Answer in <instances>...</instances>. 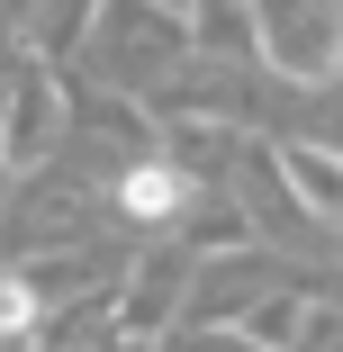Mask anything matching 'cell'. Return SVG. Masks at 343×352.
I'll return each instance as SVG.
<instances>
[{
  "mask_svg": "<svg viewBox=\"0 0 343 352\" xmlns=\"http://www.w3.org/2000/svg\"><path fill=\"white\" fill-rule=\"evenodd\" d=\"M100 54H118V73H154V63H172V54H181V10H163V0H109Z\"/></svg>",
  "mask_w": 343,
  "mask_h": 352,
  "instance_id": "cell-2",
  "label": "cell"
},
{
  "mask_svg": "<svg viewBox=\"0 0 343 352\" xmlns=\"http://www.w3.org/2000/svg\"><path fill=\"white\" fill-rule=\"evenodd\" d=\"M27 325H36V289H27V280H0V343L27 334Z\"/></svg>",
  "mask_w": 343,
  "mask_h": 352,
  "instance_id": "cell-6",
  "label": "cell"
},
{
  "mask_svg": "<svg viewBox=\"0 0 343 352\" xmlns=\"http://www.w3.org/2000/svg\"><path fill=\"white\" fill-rule=\"evenodd\" d=\"M0 109H10V118H0V154H10V163L45 154V145H54V126H63V91H54L45 73H19Z\"/></svg>",
  "mask_w": 343,
  "mask_h": 352,
  "instance_id": "cell-3",
  "label": "cell"
},
{
  "mask_svg": "<svg viewBox=\"0 0 343 352\" xmlns=\"http://www.w3.org/2000/svg\"><path fill=\"white\" fill-rule=\"evenodd\" d=\"M163 10H190V0H163Z\"/></svg>",
  "mask_w": 343,
  "mask_h": 352,
  "instance_id": "cell-8",
  "label": "cell"
},
{
  "mask_svg": "<svg viewBox=\"0 0 343 352\" xmlns=\"http://www.w3.org/2000/svg\"><path fill=\"white\" fill-rule=\"evenodd\" d=\"M280 172L298 190L307 217H343V154H316V145H280Z\"/></svg>",
  "mask_w": 343,
  "mask_h": 352,
  "instance_id": "cell-4",
  "label": "cell"
},
{
  "mask_svg": "<svg viewBox=\"0 0 343 352\" xmlns=\"http://www.w3.org/2000/svg\"><path fill=\"white\" fill-rule=\"evenodd\" d=\"M172 352H244L235 334H190V343H172Z\"/></svg>",
  "mask_w": 343,
  "mask_h": 352,
  "instance_id": "cell-7",
  "label": "cell"
},
{
  "mask_svg": "<svg viewBox=\"0 0 343 352\" xmlns=\"http://www.w3.org/2000/svg\"><path fill=\"white\" fill-rule=\"evenodd\" d=\"M181 199H190V172L181 163H135L118 181V208H126V217H172Z\"/></svg>",
  "mask_w": 343,
  "mask_h": 352,
  "instance_id": "cell-5",
  "label": "cell"
},
{
  "mask_svg": "<svg viewBox=\"0 0 343 352\" xmlns=\"http://www.w3.org/2000/svg\"><path fill=\"white\" fill-rule=\"evenodd\" d=\"M262 63L280 82H334L343 73V0H253Z\"/></svg>",
  "mask_w": 343,
  "mask_h": 352,
  "instance_id": "cell-1",
  "label": "cell"
}]
</instances>
